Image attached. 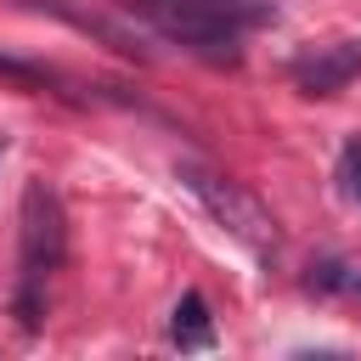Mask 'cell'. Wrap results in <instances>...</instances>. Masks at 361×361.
<instances>
[{
    "instance_id": "4",
    "label": "cell",
    "mask_w": 361,
    "mask_h": 361,
    "mask_svg": "<svg viewBox=\"0 0 361 361\" xmlns=\"http://www.w3.org/2000/svg\"><path fill=\"white\" fill-rule=\"evenodd\" d=\"M293 85L305 96H333L344 90L355 73H361V39H327V45H310L305 56H293Z\"/></svg>"
},
{
    "instance_id": "5",
    "label": "cell",
    "mask_w": 361,
    "mask_h": 361,
    "mask_svg": "<svg viewBox=\"0 0 361 361\" xmlns=\"http://www.w3.org/2000/svg\"><path fill=\"white\" fill-rule=\"evenodd\" d=\"M169 338L180 350H209L214 344V316H209V299L197 288H186L175 299V316H169Z\"/></svg>"
},
{
    "instance_id": "6",
    "label": "cell",
    "mask_w": 361,
    "mask_h": 361,
    "mask_svg": "<svg viewBox=\"0 0 361 361\" xmlns=\"http://www.w3.org/2000/svg\"><path fill=\"white\" fill-rule=\"evenodd\" d=\"M338 180H344V197L361 203V135L344 141V152H338Z\"/></svg>"
},
{
    "instance_id": "3",
    "label": "cell",
    "mask_w": 361,
    "mask_h": 361,
    "mask_svg": "<svg viewBox=\"0 0 361 361\" xmlns=\"http://www.w3.org/2000/svg\"><path fill=\"white\" fill-rule=\"evenodd\" d=\"M175 180H180V186L214 214V226L231 231L254 259H271V254H276V243H282V237H276V220H271V209H265L243 180H231V175H220V169H203V164H192V158L175 164Z\"/></svg>"
},
{
    "instance_id": "1",
    "label": "cell",
    "mask_w": 361,
    "mask_h": 361,
    "mask_svg": "<svg viewBox=\"0 0 361 361\" xmlns=\"http://www.w3.org/2000/svg\"><path fill=\"white\" fill-rule=\"evenodd\" d=\"M124 11L209 62H237L243 39L276 17V0H124Z\"/></svg>"
},
{
    "instance_id": "7",
    "label": "cell",
    "mask_w": 361,
    "mask_h": 361,
    "mask_svg": "<svg viewBox=\"0 0 361 361\" xmlns=\"http://www.w3.org/2000/svg\"><path fill=\"white\" fill-rule=\"evenodd\" d=\"M350 288H355V293H361V276H350Z\"/></svg>"
},
{
    "instance_id": "2",
    "label": "cell",
    "mask_w": 361,
    "mask_h": 361,
    "mask_svg": "<svg viewBox=\"0 0 361 361\" xmlns=\"http://www.w3.org/2000/svg\"><path fill=\"white\" fill-rule=\"evenodd\" d=\"M17 237H23V259H17V288H11V316L23 333H39L45 316V282L62 271L68 259V214L62 197L34 175L23 186V214H17Z\"/></svg>"
}]
</instances>
